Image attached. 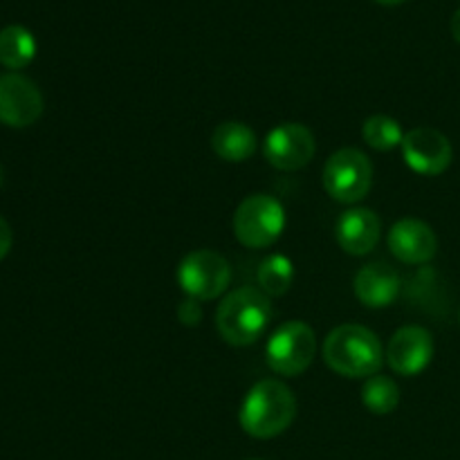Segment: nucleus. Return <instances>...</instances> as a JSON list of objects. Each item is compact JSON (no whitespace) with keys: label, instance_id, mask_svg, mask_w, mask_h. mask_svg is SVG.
Returning a JSON list of instances; mask_svg holds the SVG:
<instances>
[{"label":"nucleus","instance_id":"f257e3e1","mask_svg":"<svg viewBox=\"0 0 460 460\" xmlns=\"http://www.w3.org/2000/svg\"><path fill=\"white\" fill-rule=\"evenodd\" d=\"M322 353L328 368L349 380H368L385 367L380 337L359 323H341L328 332Z\"/></svg>","mask_w":460,"mask_h":460},{"label":"nucleus","instance_id":"f03ea898","mask_svg":"<svg viewBox=\"0 0 460 460\" xmlns=\"http://www.w3.org/2000/svg\"><path fill=\"white\" fill-rule=\"evenodd\" d=\"M296 418V398L281 380H261L243 398L238 422L247 436L270 440L290 429Z\"/></svg>","mask_w":460,"mask_h":460},{"label":"nucleus","instance_id":"7ed1b4c3","mask_svg":"<svg viewBox=\"0 0 460 460\" xmlns=\"http://www.w3.org/2000/svg\"><path fill=\"white\" fill-rule=\"evenodd\" d=\"M272 322L270 296L259 288H236L229 292L216 310L218 335L229 346H252L263 337Z\"/></svg>","mask_w":460,"mask_h":460},{"label":"nucleus","instance_id":"20e7f679","mask_svg":"<svg viewBox=\"0 0 460 460\" xmlns=\"http://www.w3.org/2000/svg\"><path fill=\"white\" fill-rule=\"evenodd\" d=\"M288 225L286 207L270 193H252L238 205L232 227L238 243L250 250H265L283 236Z\"/></svg>","mask_w":460,"mask_h":460},{"label":"nucleus","instance_id":"39448f33","mask_svg":"<svg viewBox=\"0 0 460 460\" xmlns=\"http://www.w3.org/2000/svg\"><path fill=\"white\" fill-rule=\"evenodd\" d=\"M317 335L305 322L292 319L281 323L270 335L265 346V362L277 376L296 377L308 371L310 364L317 358Z\"/></svg>","mask_w":460,"mask_h":460},{"label":"nucleus","instance_id":"423d86ee","mask_svg":"<svg viewBox=\"0 0 460 460\" xmlns=\"http://www.w3.org/2000/svg\"><path fill=\"white\" fill-rule=\"evenodd\" d=\"M323 189L341 205H358L373 187V164L359 148H340L323 164Z\"/></svg>","mask_w":460,"mask_h":460},{"label":"nucleus","instance_id":"0eeeda50","mask_svg":"<svg viewBox=\"0 0 460 460\" xmlns=\"http://www.w3.org/2000/svg\"><path fill=\"white\" fill-rule=\"evenodd\" d=\"M178 286L189 299L214 301L227 292L232 283V268L227 259L214 250H193L180 261Z\"/></svg>","mask_w":460,"mask_h":460},{"label":"nucleus","instance_id":"6e6552de","mask_svg":"<svg viewBox=\"0 0 460 460\" xmlns=\"http://www.w3.org/2000/svg\"><path fill=\"white\" fill-rule=\"evenodd\" d=\"M317 142L308 126L299 121H283L274 126L263 139V155L277 171H301L313 162Z\"/></svg>","mask_w":460,"mask_h":460},{"label":"nucleus","instance_id":"1a4fd4ad","mask_svg":"<svg viewBox=\"0 0 460 460\" xmlns=\"http://www.w3.org/2000/svg\"><path fill=\"white\" fill-rule=\"evenodd\" d=\"M400 151H402L404 164L418 175L445 173L454 157L452 142L440 130L429 128V126H418L404 133Z\"/></svg>","mask_w":460,"mask_h":460},{"label":"nucleus","instance_id":"9d476101","mask_svg":"<svg viewBox=\"0 0 460 460\" xmlns=\"http://www.w3.org/2000/svg\"><path fill=\"white\" fill-rule=\"evenodd\" d=\"M434 359V337L422 326H402L385 349V364L402 377H416Z\"/></svg>","mask_w":460,"mask_h":460},{"label":"nucleus","instance_id":"9b49d317","mask_svg":"<svg viewBox=\"0 0 460 460\" xmlns=\"http://www.w3.org/2000/svg\"><path fill=\"white\" fill-rule=\"evenodd\" d=\"M43 94L39 85L22 75L0 76V121L12 128H27L43 115Z\"/></svg>","mask_w":460,"mask_h":460},{"label":"nucleus","instance_id":"f8f14e48","mask_svg":"<svg viewBox=\"0 0 460 460\" xmlns=\"http://www.w3.org/2000/svg\"><path fill=\"white\" fill-rule=\"evenodd\" d=\"M389 252L407 265H425L438 254V238L436 232L418 218H402L389 229L386 236Z\"/></svg>","mask_w":460,"mask_h":460},{"label":"nucleus","instance_id":"ddd939ff","mask_svg":"<svg viewBox=\"0 0 460 460\" xmlns=\"http://www.w3.org/2000/svg\"><path fill=\"white\" fill-rule=\"evenodd\" d=\"M382 223L376 211L367 207H350L337 218V245L350 256H367L380 243Z\"/></svg>","mask_w":460,"mask_h":460},{"label":"nucleus","instance_id":"4468645a","mask_svg":"<svg viewBox=\"0 0 460 460\" xmlns=\"http://www.w3.org/2000/svg\"><path fill=\"white\" fill-rule=\"evenodd\" d=\"M400 288H402L400 274L391 265L382 263V261L359 268L353 281L355 296H358L364 308L371 310L389 308L398 299Z\"/></svg>","mask_w":460,"mask_h":460},{"label":"nucleus","instance_id":"2eb2a0df","mask_svg":"<svg viewBox=\"0 0 460 460\" xmlns=\"http://www.w3.org/2000/svg\"><path fill=\"white\" fill-rule=\"evenodd\" d=\"M256 148H259V139L245 121H223L211 133V151L223 162L241 164L254 155Z\"/></svg>","mask_w":460,"mask_h":460},{"label":"nucleus","instance_id":"dca6fc26","mask_svg":"<svg viewBox=\"0 0 460 460\" xmlns=\"http://www.w3.org/2000/svg\"><path fill=\"white\" fill-rule=\"evenodd\" d=\"M36 57V39L22 25H7L0 31V63L9 70H22Z\"/></svg>","mask_w":460,"mask_h":460},{"label":"nucleus","instance_id":"f3484780","mask_svg":"<svg viewBox=\"0 0 460 460\" xmlns=\"http://www.w3.org/2000/svg\"><path fill=\"white\" fill-rule=\"evenodd\" d=\"M256 281L268 296H283L295 283V263L283 254H270L261 261Z\"/></svg>","mask_w":460,"mask_h":460},{"label":"nucleus","instance_id":"a211bd4d","mask_svg":"<svg viewBox=\"0 0 460 460\" xmlns=\"http://www.w3.org/2000/svg\"><path fill=\"white\" fill-rule=\"evenodd\" d=\"M362 402L376 416H389L400 404V389L391 377L377 376L368 377L362 386Z\"/></svg>","mask_w":460,"mask_h":460},{"label":"nucleus","instance_id":"6ab92c4d","mask_svg":"<svg viewBox=\"0 0 460 460\" xmlns=\"http://www.w3.org/2000/svg\"><path fill=\"white\" fill-rule=\"evenodd\" d=\"M362 137L376 151H394L402 144L404 130L398 119L389 115H371L362 126Z\"/></svg>","mask_w":460,"mask_h":460},{"label":"nucleus","instance_id":"aec40b11","mask_svg":"<svg viewBox=\"0 0 460 460\" xmlns=\"http://www.w3.org/2000/svg\"><path fill=\"white\" fill-rule=\"evenodd\" d=\"M178 317L184 326H198L202 322V308H200V301L196 299H184L182 304L178 305Z\"/></svg>","mask_w":460,"mask_h":460},{"label":"nucleus","instance_id":"412c9836","mask_svg":"<svg viewBox=\"0 0 460 460\" xmlns=\"http://www.w3.org/2000/svg\"><path fill=\"white\" fill-rule=\"evenodd\" d=\"M12 241H13L12 227H9L7 220L0 216V261H3L4 256L9 254V250H12Z\"/></svg>","mask_w":460,"mask_h":460},{"label":"nucleus","instance_id":"4be33fe9","mask_svg":"<svg viewBox=\"0 0 460 460\" xmlns=\"http://www.w3.org/2000/svg\"><path fill=\"white\" fill-rule=\"evenodd\" d=\"M452 36H454V40L460 45V9L452 16Z\"/></svg>","mask_w":460,"mask_h":460},{"label":"nucleus","instance_id":"5701e85b","mask_svg":"<svg viewBox=\"0 0 460 460\" xmlns=\"http://www.w3.org/2000/svg\"><path fill=\"white\" fill-rule=\"evenodd\" d=\"M373 3L385 4V7H395V4H402V3H407V0H373Z\"/></svg>","mask_w":460,"mask_h":460},{"label":"nucleus","instance_id":"b1692460","mask_svg":"<svg viewBox=\"0 0 460 460\" xmlns=\"http://www.w3.org/2000/svg\"><path fill=\"white\" fill-rule=\"evenodd\" d=\"M3 182H4V173H3V166H0V187H3Z\"/></svg>","mask_w":460,"mask_h":460},{"label":"nucleus","instance_id":"393cba45","mask_svg":"<svg viewBox=\"0 0 460 460\" xmlns=\"http://www.w3.org/2000/svg\"><path fill=\"white\" fill-rule=\"evenodd\" d=\"M458 323H460V310H458Z\"/></svg>","mask_w":460,"mask_h":460}]
</instances>
